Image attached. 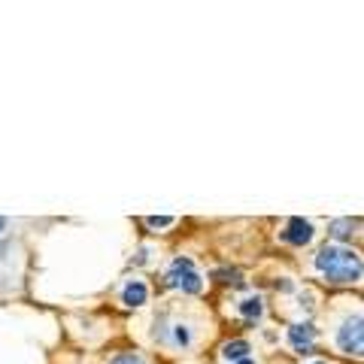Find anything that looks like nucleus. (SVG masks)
<instances>
[{"instance_id":"obj_1","label":"nucleus","mask_w":364,"mask_h":364,"mask_svg":"<svg viewBox=\"0 0 364 364\" xmlns=\"http://www.w3.org/2000/svg\"><path fill=\"white\" fill-rule=\"evenodd\" d=\"M316 270L331 282H358L364 273V261L355 249L328 243L316 252Z\"/></svg>"},{"instance_id":"obj_2","label":"nucleus","mask_w":364,"mask_h":364,"mask_svg":"<svg viewBox=\"0 0 364 364\" xmlns=\"http://www.w3.org/2000/svg\"><path fill=\"white\" fill-rule=\"evenodd\" d=\"M167 286L176 289V291H186V294H198L203 289V279L195 267V261L191 258H173L167 267Z\"/></svg>"},{"instance_id":"obj_3","label":"nucleus","mask_w":364,"mask_h":364,"mask_svg":"<svg viewBox=\"0 0 364 364\" xmlns=\"http://www.w3.org/2000/svg\"><path fill=\"white\" fill-rule=\"evenodd\" d=\"M337 346L346 355H358L364 358V316H349L340 322L337 328Z\"/></svg>"},{"instance_id":"obj_4","label":"nucleus","mask_w":364,"mask_h":364,"mask_svg":"<svg viewBox=\"0 0 364 364\" xmlns=\"http://www.w3.org/2000/svg\"><path fill=\"white\" fill-rule=\"evenodd\" d=\"M313 234H316V231H313V225L306 222V219H301V215L289 219L286 228L279 231V237H282V240H286L289 246H306V243L313 240Z\"/></svg>"},{"instance_id":"obj_5","label":"nucleus","mask_w":364,"mask_h":364,"mask_svg":"<svg viewBox=\"0 0 364 364\" xmlns=\"http://www.w3.org/2000/svg\"><path fill=\"white\" fill-rule=\"evenodd\" d=\"M289 343L294 352H301V355H306V352H313L316 346V328L310 322H298L289 328Z\"/></svg>"},{"instance_id":"obj_6","label":"nucleus","mask_w":364,"mask_h":364,"mask_svg":"<svg viewBox=\"0 0 364 364\" xmlns=\"http://www.w3.org/2000/svg\"><path fill=\"white\" fill-rule=\"evenodd\" d=\"M146 298H149V289H146V282H140V279H131L128 286L122 289V304L124 306H143Z\"/></svg>"},{"instance_id":"obj_7","label":"nucleus","mask_w":364,"mask_h":364,"mask_svg":"<svg viewBox=\"0 0 364 364\" xmlns=\"http://www.w3.org/2000/svg\"><path fill=\"white\" fill-rule=\"evenodd\" d=\"M222 358L228 364H237V361L249 358V343H246V340H231V343L222 346Z\"/></svg>"},{"instance_id":"obj_8","label":"nucleus","mask_w":364,"mask_h":364,"mask_svg":"<svg viewBox=\"0 0 364 364\" xmlns=\"http://www.w3.org/2000/svg\"><path fill=\"white\" fill-rule=\"evenodd\" d=\"M240 316L246 318V322H258V318L264 316V304H261V298H246V301H240Z\"/></svg>"},{"instance_id":"obj_9","label":"nucleus","mask_w":364,"mask_h":364,"mask_svg":"<svg viewBox=\"0 0 364 364\" xmlns=\"http://www.w3.org/2000/svg\"><path fill=\"white\" fill-rule=\"evenodd\" d=\"M352 228H355V222H352V219H337V222H331V234L337 237V240H343V237L352 234Z\"/></svg>"},{"instance_id":"obj_10","label":"nucleus","mask_w":364,"mask_h":364,"mask_svg":"<svg viewBox=\"0 0 364 364\" xmlns=\"http://www.w3.org/2000/svg\"><path fill=\"white\" fill-rule=\"evenodd\" d=\"M173 222H176L173 215H149V219H146V225H149V228H170Z\"/></svg>"},{"instance_id":"obj_11","label":"nucleus","mask_w":364,"mask_h":364,"mask_svg":"<svg viewBox=\"0 0 364 364\" xmlns=\"http://www.w3.org/2000/svg\"><path fill=\"white\" fill-rule=\"evenodd\" d=\"M112 364H146V361L136 355V352H122V355L112 358Z\"/></svg>"},{"instance_id":"obj_12","label":"nucleus","mask_w":364,"mask_h":364,"mask_svg":"<svg viewBox=\"0 0 364 364\" xmlns=\"http://www.w3.org/2000/svg\"><path fill=\"white\" fill-rule=\"evenodd\" d=\"M188 340H191V337H188V331H186V328H182V325H176V343H182V346H186Z\"/></svg>"},{"instance_id":"obj_13","label":"nucleus","mask_w":364,"mask_h":364,"mask_svg":"<svg viewBox=\"0 0 364 364\" xmlns=\"http://www.w3.org/2000/svg\"><path fill=\"white\" fill-rule=\"evenodd\" d=\"M237 364H255L252 358H243V361H237Z\"/></svg>"},{"instance_id":"obj_14","label":"nucleus","mask_w":364,"mask_h":364,"mask_svg":"<svg viewBox=\"0 0 364 364\" xmlns=\"http://www.w3.org/2000/svg\"><path fill=\"white\" fill-rule=\"evenodd\" d=\"M4 228H6V222H4V219H0V231H4Z\"/></svg>"},{"instance_id":"obj_15","label":"nucleus","mask_w":364,"mask_h":364,"mask_svg":"<svg viewBox=\"0 0 364 364\" xmlns=\"http://www.w3.org/2000/svg\"><path fill=\"white\" fill-rule=\"evenodd\" d=\"M310 364H328V361H310Z\"/></svg>"}]
</instances>
